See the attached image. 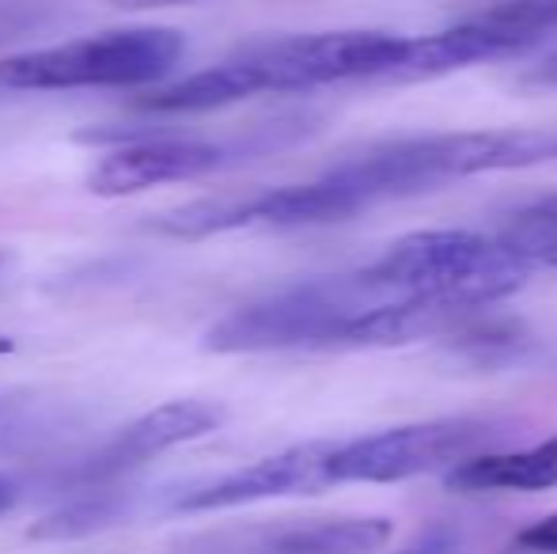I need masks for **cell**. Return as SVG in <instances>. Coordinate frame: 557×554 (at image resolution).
Returning a JSON list of instances; mask_svg holds the SVG:
<instances>
[{"instance_id":"cell-1","label":"cell","mask_w":557,"mask_h":554,"mask_svg":"<svg viewBox=\"0 0 557 554\" xmlns=\"http://www.w3.org/2000/svg\"><path fill=\"white\" fill-rule=\"evenodd\" d=\"M360 274L413 308L462 319L520 293L535 267L500 236L429 229L395 239Z\"/></svg>"},{"instance_id":"cell-2","label":"cell","mask_w":557,"mask_h":554,"mask_svg":"<svg viewBox=\"0 0 557 554\" xmlns=\"http://www.w3.org/2000/svg\"><path fill=\"white\" fill-rule=\"evenodd\" d=\"M546 160H557V130H462L387 140L337 163L331 175L368 209L436 190L455 178L535 168Z\"/></svg>"},{"instance_id":"cell-3","label":"cell","mask_w":557,"mask_h":554,"mask_svg":"<svg viewBox=\"0 0 557 554\" xmlns=\"http://www.w3.org/2000/svg\"><path fill=\"white\" fill-rule=\"evenodd\" d=\"M398 300L364 274L319 278L265 300L243 304L209 327V354H277V349H357L364 316ZM406 304V300H403Z\"/></svg>"},{"instance_id":"cell-4","label":"cell","mask_w":557,"mask_h":554,"mask_svg":"<svg viewBox=\"0 0 557 554\" xmlns=\"http://www.w3.org/2000/svg\"><path fill=\"white\" fill-rule=\"evenodd\" d=\"M319 114H281L258 122L235 140H201V137H156V134H122V130H88L81 140L114 148L91 168L88 190L99 198H133L171 183H194L239 160H255L273 148H288L319 130Z\"/></svg>"},{"instance_id":"cell-5","label":"cell","mask_w":557,"mask_h":554,"mask_svg":"<svg viewBox=\"0 0 557 554\" xmlns=\"http://www.w3.org/2000/svg\"><path fill=\"white\" fill-rule=\"evenodd\" d=\"M186 42L171 27H122L91 38L23 50L0 61V84L12 91L148 88L183 61Z\"/></svg>"},{"instance_id":"cell-6","label":"cell","mask_w":557,"mask_h":554,"mask_svg":"<svg viewBox=\"0 0 557 554\" xmlns=\"http://www.w3.org/2000/svg\"><path fill=\"white\" fill-rule=\"evenodd\" d=\"M403 35L391 30H319L255 42L239 50L262 91H315L331 84H375L398 58Z\"/></svg>"},{"instance_id":"cell-7","label":"cell","mask_w":557,"mask_h":554,"mask_svg":"<svg viewBox=\"0 0 557 554\" xmlns=\"http://www.w3.org/2000/svg\"><path fill=\"white\" fill-rule=\"evenodd\" d=\"M497 436L490 418H433L337 441L331 452V482H403L429 471H451Z\"/></svg>"},{"instance_id":"cell-8","label":"cell","mask_w":557,"mask_h":554,"mask_svg":"<svg viewBox=\"0 0 557 554\" xmlns=\"http://www.w3.org/2000/svg\"><path fill=\"white\" fill-rule=\"evenodd\" d=\"M224 421V410L206 399H171L148 415L133 418L122 426L111 441L88 459H81L69 482L73 487H107V482H125L137 467L152 464L156 456L178 448V444L201 441L216 433Z\"/></svg>"},{"instance_id":"cell-9","label":"cell","mask_w":557,"mask_h":554,"mask_svg":"<svg viewBox=\"0 0 557 554\" xmlns=\"http://www.w3.org/2000/svg\"><path fill=\"white\" fill-rule=\"evenodd\" d=\"M337 441H304L293 448H281L255 464L227 471L221 479L194 487L175 502L178 513H224L243 505L273 502V497H304L326 494L331 482V452Z\"/></svg>"},{"instance_id":"cell-10","label":"cell","mask_w":557,"mask_h":554,"mask_svg":"<svg viewBox=\"0 0 557 554\" xmlns=\"http://www.w3.org/2000/svg\"><path fill=\"white\" fill-rule=\"evenodd\" d=\"M516 46L508 38H500L497 30L482 27V23L470 15V20L455 23L436 35L421 38H403V50L398 58L383 69V76L375 84H425L436 76L459 73V69L482 65V61L512 58Z\"/></svg>"},{"instance_id":"cell-11","label":"cell","mask_w":557,"mask_h":554,"mask_svg":"<svg viewBox=\"0 0 557 554\" xmlns=\"http://www.w3.org/2000/svg\"><path fill=\"white\" fill-rule=\"evenodd\" d=\"M447 490L455 494H535V490L557 487V436L543 444L516 452H474L451 471H444Z\"/></svg>"},{"instance_id":"cell-12","label":"cell","mask_w":557,"mask_h":554,"mask_svg":"<svg viewBox=\"0 0 557 554\" xmlns=\"http://www.w3.org/2000/svg\"><path fill=\"white\" fill-rule=\"evenodd\" d=\"M129 513V490L122 482H107V487H76L69 502L50 509L42 520L30 525V540L38 543H73L88 540L96 532H107Z\"/></svg>"},{"instance_id":"cell-13","label":"cell","mask_w":557,"mask_h":554,"mask_svg":"<svg viewBox=\"0 0 557 554\" xmlns=\"http://www.w3.org/2000/svg\"><path fill=\"white\" fill-rule=\"evenodd\" d=\"M395 535L387 517H334L285 528L270 540V554H375Z\"/></svg>"},{"instance_id":"cell-14","label":"cell","mask_w":557,"mask_h":554,"mask_svg":"<svg viewBox=\"0 0 557 554\" xmlns=\"http://www.w3.org/2000/svg\"><path fill=\"white\" fill-rule=\"evenodd\" d=\"M474 20L508 38L516 53H523L543 38L557 35V0H497V4L482 8Z\"/></svg>"},{"instance_id":"cell-15","label":"cell","mask_w":557,"mask_h":554,"mask_svg":"<svg viewBox=\"0 0 557 554\" xmlns=\"http://www.w3.org/2000/svg\"><path fill=\"white\" fill-rule=\"evenodd\" d=\"M500 239H508L531 267H557V194L523 206Z\"/></svg>"},{"instance_id":"cell-16","label":"cell","mask_w":557,"mask_h":554,"mask_svg":"<svg viewBox=\"0 0 557 554\" xmlns=\"http://www.w3.org/2000/svg\"><path fill=\"white\" fill-rule=\"evenodd\" d=\"M516 547L528 554H557V513L520 528V532H516Z\"/></svg>"},{"instance_id":"cell-17","label":"cell","mask_w":557,"mask_h":554,"mask_svg":"<svg viewBox=\"0 0 557 554\" xmlns=\"http://www.w3.org/2000/svg\"><path fill=\"white\" fill-rule=\"evenodd\" d=\"M38 4H0V42L4 38H20L27 35L30 27H38Z\"/></svg>"},{"instance_id":"cell-18","label":"cell","mask_w":557,"mask_h":554,"mask_svg":"<svg viewBox=\"0 0 557 554\" xmlns=\"http://www.w3.org/2000/svg\"><path fill=\"white\" fill-rule=\"evenodd\" d=\"M125 12H160V8H190V4H209V0H114Z\"/></svg>"},{"instance_id":"cell-19","label":"cell","mask_w":557,"mask_h":554,"mask_svg":"<svg viewBox=\"0 0 557 554\" xmlns=\"http://www.w3.org/2000/svg\"><path fill=\"white\" fill-rule=\"evenodd\" d=\"M528 84H535V88H557V50L550 58L539 61V65H531Z\"/></svg>"},{"instance_id":"cell-20","label":"cell","mask_w":557,"mask_h":554,"mask_svg":"<svg viewBox=\"0 0 557 554\" xmlns=\"http://www.w3.org/2000/svg\"><path fill=\"white\" fill-rule=\"evenodd\" d=\"M15 502H20V490H15V482L0 479V517H4V513H12Z\"/></svg>"},{"instance_id":"cell-21","label":"cell","mask_w":557,"mask_h":554,"mask_svg":"<svg viewBox=\"0 0 557 554\" xmlns=\"http://www.w3.org/2000/svg\"><path fill=\"white\" fill-rule=\"evenodd\" d=\"M12 346H15V342H12V338H4V334H0V354H12Z\"/></svg>"},{"instance_id":"cell-22","label":"cell","mask_w":557,"mask_h":554,"mask_svg":"<svg viewBox=\"0 0 557 554\" xmlns=\"http://www.w3.org/2000/svg\"><path fill=\"white\" fill-rule=\"evenodd\" d=\"M0 270H4V255H0Z\"/></svg>"}]
</instances>
